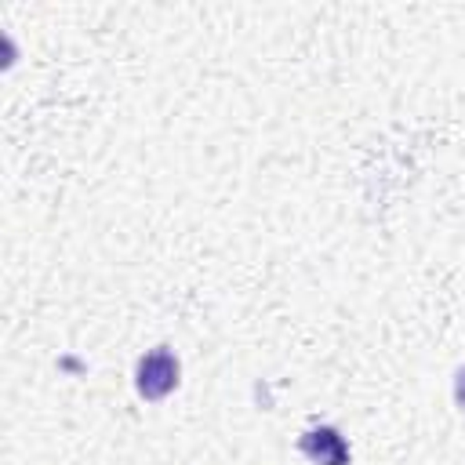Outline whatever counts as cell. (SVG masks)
Wrapping results in <instances>:
<instances>
[{
    "label": "cell",
    "instance_id": "cell-1",
    "mask_svg": "<svg viewBox=\"0 0 465 465\" xmlns=\"http://www.w3.org/2000/svg\"><path fill=\"white\" fill-rule=\"evenodd\" d=\"M178 374H182L178 356L167 345H156V349H149L138 360V367H134V389H138L142 400H163L167 392L178 389Z\"/></svg>",
    "mask_w": 465,
    "mask_h": 465
},
{
    "label": "cell",
    "instance_id": "cell-3",
    "mask_svg": "<svg viewBox=\"0 0 465 465\" xmlns=\"http://www.w3.org/2000/svg\"><path fill=\"white\" fill-rule=\"evenodd\" d=\"M454 403H458V411H465V367H458V374H454Z\"/></svg>",
    "mask_w": 465,
    "mask_h": 465
},
{
    "label": "cell",
    "instance_id": "cell-2",
    "mask_svg": "<svg viewBox=\"0 0 465 465\" xmlns=\"http://www.w3.org/2000/svg\"><path fill=\"white\" fill-rule=\"evenodd\" d=\"M298 450L312 465H349V443L334 425H316V429L302 432Z\"/></svg>",
    "mask_w": 465,
    "mask_h": 465
}]
</instances>
